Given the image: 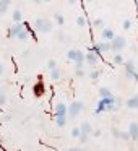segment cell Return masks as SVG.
Instances as JSON below:
<instances>
[{
	"mask_svg": "<svg viewBox=\"0 0 138 151\" xmlns=\"http://www.w3.org/2000/svg\"><path fill=\"white\" fill-rule=\"evenodd\" d=\"M124 65H125V75H127V78H130L135 83H138V72L135 68V62L133 60H125Z\"/></svg>",
	"mask_w": 138,
	"mask_h": 151,
	"instance_id": "3",
	"label": "cell"
},
{
	"mask_svg": "<svg viewBox=\"0 0 138 151\" xmlns=\"http://www.w3.org/2000/svg\"><path fill=\"white\" fill-rule=\"evenodd\" d=\"M60 76H62V72H60V68H54V70H50V78H52L54 81L60 80Z\"/></svg>",
	"mask_w": 138,
	"mask_h": 151,
	"instance_id": "18",
	"label": "cell"
},
{
	"mask_svg": "<svg viewBox=\"0 0 138 151\" xmlns=\"http://www.w3.org/2000/svg\"><path fill=\"white\" fill-rule=\"evenodd\" d=\"M112 135H114V138H119L120 137V130H119V128H112Z\"/></svg>",
	"mask_w": 138,
	"mask_h": 151,
	"instance_id": "33",
	"label": "cell"
},
{
	"mask_svg": "<svg viewBox=\"0 0 138 151\" xmlns=\"http://www.w3.org/2000/svg\"><path fill=\"white\" fill-rule=\"evenodd\" d=\"M26 28H24V24L23 23H15L13 26L8 29V36L10 37H18V34L21 33V31H24Z\"/></svg>",
	"mask_w": 138,
	"mask_h": 151,
	"instance_id": "8",
	"label": "cell"
},
{
	"mask_svg": "<svg viewBox=\"0 0 138 151\" xmlns=\"http://www.w3.org/2000/svg\"><path fill=\"white\" fill-rule=\"evenodd\" d=\"M91 52H94V54H98V55H101L102 52H109L111 50V42H96V44H93V47L91 49Z\"/></svg>",
	"mask_w": 138,
	"mask_h": 151,
	"instance_id": "7",
	"label": "cell"
},
{
	"mask_svg": "<svg viewBox=\"0 0 138 151\" xmlns=\"http://www.w3.org/2000/svg\"><path fill=\"white\" fill-rule=\"evenodd\" d=\"M125 104L128 109H138V94H133L132 98H128Z\"/></svg>",
	"mask_w": 138,
	"mask_h": 151,
	"instance_id": "14",
	"label": "cell"
},
{
	"mask_svg": "<svg viewBox=\"0 0 138 151\" xmlns=\"http://www.w3.org/2000/svg\"><path fill=\"white\" fill-rule=\"evenodd\" d=\"M93 24H94V26H98V28H102V26H104V20H102V18H96Z\"/></svg>",
	"mask_w": 138,
	"mask_h": 151,
	"instance_id": "27",
	"label": "cell"
},
{
	"mask_svg": "<svg viewBox=\"0 0 138 151\" xmlns=\"http://www.w3.org/2000/svg\"><path fill=\"white\" fill-rule=\"evenodd\" d=\"M54 20H55V23L59 24V26H62V24L65 23V18H63L60 13H55V15H54Z\"/></svg>",
	"mask_w": 138,
	"mask_h": 151,
	"instance_id": "22",
	"label": "cell"
},
{
	"mask_svg": "<svg viewBox=\"0 0 138 151\" xmlns=\"http://www.w3.org/2000/svg\"><path fill=\"white\" fill-rule=\"evenodd\" d=\"M55 115H67V104L59 102L55 106Z\"/></svg>",
	"mask_w": 138,
	"mask_h": 151,
	"instance_id": "15",
	"label": "cell"
},
{
	"mask_svg": "<svg viewBox=\"0 0 138 151\" xmlns=\"http://www.w3.org/2000/svg\"><path fill=\"white\" fill-rule=\"evenodd\" d=\"M128 135H130L132 140H138V124L137 122H132L130 127H128Z\"/></svg>",
	"mask_w": 138,
	"mask_h": 151,
	"instance_id": "12",
	"label": "cell"
},
{
	"mask_svg": "<svg viewBox=\"0 0 138 151\" xmlns=\"http://www.w3.org/2000/svg\"><path fill=\"white\" fill-rule=\"evenodd\" d=\"M101 36H102V39H104V41H107V42H111V41L115 37V33H114V29H111V28H102V33H101Z\"/></svg>",
	"mask_w": 138,
	"mask_h": 151,
	"instance_id": "10",
	"label": "cell"
},
{
	"mask_svg": "<svg viewBox=\"0 0 138 151\" xmlns=\"http://www.w3.org/2000/svg\"><path fill=\"white\" fill-rule=\"evenodd\" d=\"M34 29L36 31H41V33H49L52 31V21L47 20V18H36L33 23Z\"/></svg>",
	"mask_w": 138,
	"mask_h": 151,
	"instance_id": "2",
	"label": "cell"
},
{
	"mask_svg": "<svg viewBox=\"0 0 138 151\" xmlns=\"http://www.w3.org/2000/svg\"><path fill=\"white\" fill-rule=\"evenodd\" d=\"M99 96H101V99H104V98H111L112 93H111V89H109V88H101V89H99Z\"/></svg>",
	"mask_w": 138,
	"mask_h": 151,
	"instance_id": "20",
	"label": "cell"
},
{
	"mask_svg": "<svg viewBox=\"0 0 138 151\" xmlns=\"http://www.w3.org/2000/svg\"><path fill=\"white\" fill-rule=\"evenodd\" d=\"M80 133H85V135H91L93 133V127L89 122H81V125H80Z\"/></svg>",
	"mask_w": 138,
	"mask_h": 151,
	"instance_id": "13",
	"label": "cell"
},
{
	"mask_svg": "<svg viewBox=\"0 0 138 151\" xmlns=\"http://www.w3.org/2000/svg\"><path fill=\"white\" fill-rule=\"evenodd\" d=\"M85 62H88V65L94 67L96 63L99 62V55L94 52H91V50H88V54H85Z\"/></svg>",
	"mask_w": 138,
	"mask_h": 151,
	"instance_id": "9",
	"label": "cell"
},
{
	"mask_svg": "<svg viewBox=\"0 0 138 151\" xmlns=\"http://www.w3.org/2000/svg\"><path fill=\"white\" fill-rule=\"evenodd\" d=\"M83 107H85V104H83L81 101H73L70 106H67V115H70V117H76V115L83 111Z\"/></svg>",
	"mask_w": 138,
	"mask_h": 151,
	"instance_id": "5",
	"label": "cell"
},
{
	"mask_svg": "<svg viewBox=\"0 0 138 151\" xmlns=\"http://www.w3.org/2000/svg\"><path fill=\"white\" fill-rule=\"evenodd\" d=\"M125 46H127V42H125L124 36H117V34H115V37L111 41V50H114L115 54H120V50L124 49Z\"/></svg>",
	"mask_w": 138,
	"mask_h": 151,
	"instance_id": "4",
	"label": "cell"
},
{
	"mask_svg": "<svg viewBox=\"0 0 138 151\" xmlns=\"http://www.w3.org/2000/svg\"><path fill=\"white\" fill-rule=\"evenodd\" d=\"M72 137H73V138H78V137H80V128H78V127H75V128L72 130Z\"/></svg>",
	"mask_w": 138,
	"mask_h": 151,
	"instance_id": "31",
	"label": "cell"
},
{
	"mask_svg": "<svg viewBox=\"0 0 138 151\" xmlns=\"http://www.w3.org/2000/svg\"><path fill=\"white\" fill-rule=\"evenodd\" d=\"M101 133H102L101 130H94V133H93V135H94V137H101Z\"/></svg>",
	"mask_w": 138,
	"mask_h": 151,
	"instance_id": "36",
	"label": "cell"
},
{
	"mask_svg": "<svg viewBox=\"0 0 138 151\" xmlns=\"http://www.w3.org/2000/svg\"><path fill=\"white\" fill-rule=\"evenodd\" d=\"M80 143H86V141L89 140V135H85V133H80Z\"/></svg>",
	"mask_w": 138,
	"mask_h": 151,
	"instance_id": "30",
	"label": "cell"
},
{
	"mask_svg": "<svg viewBox=\"0 0 138 151\" xmlns=\"http://www.w3.org/2000/svg\"><path fill=\"white\" fill-rule=\"evenodd\" d=\"M28 37H29V33H28V29H24V31H21L20 34H18V39H21V41H26Z\"/></svg>",
	"mask_w": 138,
	"mask_h": 151,
	"instance_id": "25",
	"label": "cell"
},
{
	"mask_svg": "<svg viewBox=\"0 0 138 151\" xmlns=\"http://www.w3.org/2000/svg\"><path fill=\"white\" fill-rule=\"evenodd\" d=\"M119 138H122V140H130V135H128V132H120V137Z\"/></svg>",
	"mask_w": 138,
	"mask_h": 151,
	"instance_id": "32",
	"label": "cell"
},
{
	"mask_svg": "<svg viewBox=\"0 0 138 151\" xmlns=\"http://www.w3.org/2000/svg\"><path fill=\"white\" fill-rule=\"evenodd\" d=\"M47 68H49V70L57 68V63H55V60H54V59H50L49 62H47Z\"/></svg>",
	"mask_w": 138,
	"mask_h": 151,
	"instance_id": "28",
	"label": "cell"
},
{
	"mask_svg": "<svg viewBox=\"0 0 138 151\" xmlns=\"http://www.w3.org/2000/svg\"><path fill=\"white\" fill-rule=\"evenodd\" d=\"M5 102H7V94L4 91H0V106H4Z\"/></svg>",
	"mask_w": 138,
	"mask_h": 151,
	"instance_id": "29",
	"label": "cell"
},
{
	"mask_svg": "<svg viewBox=\"0 0 138 151\" xmlns=\"http://www.w3.org/2000/svg\"><path fill=\"white\" fill-rule=\"evenodd\" d=\"M75 75L76 76H85V70H83V68L81 70H75Z\"/></svg>",
	"mask_w": 138,
	"mask_h": 151,
	"instance_id": "34",
	"label": "cell"
},
{
	"mask_svg": "<svg viewBox=\"0 0 138 151\" xmlns=\"http://www.w3.org/2000/svg\"><path fill=\"white\" fill-rule=\"evenodd\" d=\"M112 62H114L115 65H124V63H125V59H124V55H122V54H115L114 59H112Z\"/></svg>",
	"mask_w": 138,
	"mask_h": 151,
	"instance_id": "16",
	"label": "cell"
},
{
	"mask_svg": "<svg viewBox=\"0 0 138 151\" xmlns=\"http://www.w3.org/2000/svg\"><path fill=\"white\" fill-rule=\"evenodd\" d=\"M132 24H133V23H132V20H130V18H125V20H124V23H122V28L128 31V29L132 28Z\"/></svg>",
	"mask_w": 138,
	"mask_h": 151,
	"instance_id": "24",
	"label": "cell"
},
{
	"mask_svg": "<svg viewBox=\"0 0 138 151\" xmlns=\"http://www.w3.org/2000/svg\"><path fill=\"white\" fill-rule=\"evenodd\" d=\"M44 91H46V86H44V83H42V81H37L36 85H34V88H33L34 96H36V98H41V96L44 94Z\"/></svg>",
	"mask_w": 138,
	"mask_h": 151,
	"instance_id": "11",
	"label": "cell"
},
{
	"mask_svg": "<svg viewBox=\"0 0 138 151\" xmlns=\"http://www.w3.org/2000/svg\"><path fill=\"white\" fill-rule=\"evenodd\" d=\"M55 122L59 127H65L67 124V115H55Z\"/></svg>",
	"mask_w": 138,
	"mask_h": 151,
	"instance_id": "19",
	"label": "cell"
},
{
	"mask_svg": "<svg viewBox=\"0 0 138 151\" xmlns=\"http://www.w3.org/2000/svg\"><path fill=\"white\" fill-rule=\"evenodd\" d=\"M89 76H91L93 81H96V80H99V76H101V70H91V73H89Z\"/></svg>",
	"mask_w": 138,
	"mask_h": 151,
	"instance_id": "23",
	"label": "cell"
},
{
	"mask_svg": "<svg viewBox=\"0 0 138 151\" xmlns=\"http://www.w3.org/2000/svg\"><path fill=\"white\" fill-rule=\"evenodd\" d=\"M135 5H137V8H138V0H137V2H135Z\"/></svg>",
	"mask_w": 138,
	"mask_h": 151,
	"instance_id": "38",
	"label": "cell"
},
{
	"mask_svg": "<svg viewBox=\"0 0 138 151\" xmlns=\"http://www.w3.org/2000/svg\"><path fill=\"white\" fill-rule=\"evenodd\" d=\"M12 18H13V23H23V15H21L20 10H15Z\"/></svg>",
	"mask_w": 138,
	"mask_h": 151,
	"instance_id": "17",
	"label": "cell"
},
{
	"mask_svg": "<svg viewBox=\"0 0 138 151\" xmlns=\"http://www.w3.org/2000/svg\"><path fill=\"white\" fill-rule=\"evenodd\" d=\"M68 151H85V150H83V148H70Z\"/></svg>",
	"mask_w": 138,
	"mask_h": 151,
	"instance_id": "37",
	"label": "cell"
},
{
	"mask_svg": "<svg viewBox=\"0 0 138 151\" xmlns=\"http://www.w3.org/2000/svg\"><path fill=\"white\" fill-rule=\"evenodd\" d=\"M76 24H78V26H86V18L85 17H78L76 18Z\"/></svg>",
	"mask_w": 138,
	"mask_h": 151,
	"instance_id": "26",
	"label": "cell"
},
{
	"mask_svg": "<svg viewBox=\"0 0 138 151\" xmlns=\"http://www.w3.org/2000/svg\"><path fill=\"white\" fill-rule=\"evenodd\" d=\"M67 57H68L70 60H73L76 65H83V63H85V54H83L80 49H72V50H68Z\"/></svg>",
	"mask_w": 138,
	"mask_h": 151,
	"instance_id": "6",
	"label": "cell"
},
{
	"mask_svg": "<svg viewBox=\"0 0 138 151\" xmlns=\"http://www.w3.org/2000/svg\"><path fill=\"white\" fill-rule=\"evenodd\" d=\"M4 72H5V67H4V63L0 62V75H2V73H4Z\"/></svg>",
	"mask_w": 138,
	"mask_h": 151,
	"instance_id": "35",
	"label": "cell"
},
{
	"mask_svg": "<svg viewBox=\"0 0 138 151\" xmlns=\"http://www.w3.org/2000/svg\"><path fill=\"white\" fill-rule=\"evenodd\" d=\"M120 107V99H115L114 96L111 98H104L98 102L96 107V114H102V112H115Z\"/></svg>",
	"mask_w": 138,
	"mask_h": 151,
	"instance_id": "1",
	"label": "cell"
},
{
	"mask_svg": "<svg viewBox=\"0 0 138 151\" xmlns=\"http://www.w3.org/2000/svg\"><path fill=\"white\" fill-rule=\"evenodd\" d=\"M12 2H8V0H2L0 2V13H5V12L8 10V7H10Z\"/></svg>",
	"mask_w": 138,
	"mask_h": 151,
	"instance_id": "21",
	"label": "cell"
}]
</instances>
